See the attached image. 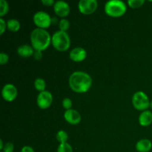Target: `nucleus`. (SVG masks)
Segmentation results:
<instances>
[{
	"label": "nucleus",
	"mask_w": 152,
	"mask_h": 152,
	"mask_svg": "<svg viewBox=\"0 0 152 152\" xmlns=\"http://www.w3.org/2000/svg\"><path fill=\"white\" fill-rule=\"evenodd\" d=\"M53 94L48 91L39 92L37 97V104L41 109H47L53 103Z\"/></svg>",
	"instance_id": "obj_8"
},
{
	"label": "nucleus",
	"mask_w": 152,
	"mask_h": 152,
	"mask_svg": "<svg viewBox=\"0 0 152 152\" xmlns=\"http://www.w3.org/2000/svg\"><path fill=\"white\" fill-rule=\"evenodd\" d=\"M21 24L19 21L16 19H10L7 21V29L12 32H17L19 31Z\"/></svg>",
	"instance_id": "obj_16"
},
{
	"label": "nucleus",
	"mask_w": 152,
	"mask_h": 152,
	"mask_svg": "<svg viewBox=\"0 0 152 152\" xmlns=\"http://www.w3.org/2000/svg\"><path fill=\"white\" fill-rule=\"evenodd\" d=\"M69 57L74 62H83L87 57V51L83 47H75L70 51Z\"/></svg>",
	"instance_id": "obj_12"
},
{
	"label": "nucleus",
	"mask_w": 152,
	"mask_h": 152,
	"mask_svg": "<svg viewBox=\"0 0 152 152\" xmlns=\"http://www.w3.org/2000/svg\"><path fill=\"white\" fill-rule=\"evenodd\" d=\"M9 4L6 0H0V16L1 18L9 11Z\"/></svg>",
	"instance_id": "obj_21"
},
{
	"label": "nucleus",
	"mask_w": 152,
	"mask_h": 152,
	"mask_svg": "<svg viewBox=\"0 0 152 152\" xmlns=\"http://www.w3.org/2000/svg\"><path fill=\"white\" fill-rule=\"evenodd\" d=\"M132 101L134 108L138 111H142L148 110L151 102L148 95L142 91L135 92L132 96Z\"/></svg>",
	"instance_id": "obj_5"
},
{
	"label": "nucleus",
	"mask_w": 152,
	"mask_h": 152,
	"mask_svg": "<svg viewBox=\"0 0 152 152\" xmlns=\"http://www.w3.org/2000/svg\"><path fill=\"white\" fill-rule=\"evenodd\" d=\"M42 51H39V50H35L34 53V57L36 60H41L42 58Z\"/></svg>",
	"instance_id": "obj_27"
},
{
	"label": "nucleus",
	"mask_w": 152,
	"mask_h": 152,
	"mask_svg": "<svg viewBox=\"0 0 152 152\" xmlns=\"http://www.w3.org/2000/svg\"><path fill=\"white\" fill-rule=\"evenodd\" d=\"M98 7L96 0H80L78 2V9L80 12L85 15H90L96 11Z\"/></svg>",
	"instance_id": "obj_7"
},
{
	"label": "nucleus",
	"mask_w": 152,
	"mask_h": 152,
	"mask_svg": "<svg viewBox=\"0 0 152 152\" xmlns=\"http://www.w3.org/2000/svg\"><path fill=\"white\" fill-rule=\"evenodd\" d=\"M53 10L58 16L62 18L68 16L71 12V7L68 2L63 0H58L53 4Z\"/></svg>",
	"instance_id": "obj_10"
},
{
	"label": "nucleus",
	"mask_w": 152,
	"mask_h": 152,
	"mask_svg": "<svg viewBox=\"0 0 152 152\" xmlns=\"http://www.w3.org/2000/svg\"><path fill=\"white\" fill-rule=\"evenodd\" d=\"M9 61V56L4 52H1L0 53V64L1 65L7 63Z\"/></svg>",
	"instance_id": "obj_25"
},
{
	"label": "nucleus",
	"mask_w": 152,
	"mask_h": 152,
	"mask_svg": "<svg viewBox=\"0 0 152 152\" xmlns=\"http://www.w3.org/2000/svg\"><path fill=\"white\" fill-rule=\"evenodd\" d=\"M135 148L138 152H149L152 148V142L150 140L141 139L135 145Z\"/></svg>",
	"instance_id": "obj_15"
},
{
	"label": "nucleus",
	"mask_w": 152,
	"mask_h": 152,
	"mask_svg": "<svg viewBox=\"0 0 152 152\" xmlns=\"http://www.w3.org/2000/svg\"><path fill=\"white\" fill-rule=\"evenodd\" d=\"M14 151V145L10 142H7L4 143V148L2 149V152H13Z\"/></svg>",
	"instance_id": "obj_24"
},
{
	"label": "nucleus",
	"mask_w": 152,
	"mask_h": 152,
	"mask_svg": "<svg viewBox=\"0 0 152 152\" xmlns=\"http://www.w3.org/2000/svg\"><path fill=\"white\" fill-rule=\"evenodd\" d=\"M63 117L65 121L71 125L79 124L82 120V116L80 113L74 108L66 110L64 112Z\"/></svg>",
	"instance_id": "obj_11"
},
{
	"label": "nucleus",
	"mask_w": 152,
	"mask_h": 152,
	"mask_svg": "<svg viewBox=\"0 0 152 152\" xmlns=\"http://www.w3.org/2000/svg\"><path fill=\"white\" fill-rule=\"evenodd\" d=\"M140 125L142 127L149 126L152 123V112L149 110H145L140 113L138 118Z\"/></svg>",
	"instance_id": "obj_14"
},
{
	"label": "nucleus",
	"mask_w": 152,
	"mask_h": 152,
	"mask_svg": "<svg viewBox=\"0 0 152 152\" xmlns=\"http://www.w3.org/2000/svg\"><path fill=\"white\" fill-rule=\"evenodd\" d=\"M30 40L34 50L43 51L51 44V35L46 29L37 28L31 31Z\"/></svg>",
	"instance_id": "obj_2"
},
{
	"label": "nucleus",
	"mask_w": 152,
	"mask_h": 152,
	"mask_svg": "<svg viewBox=\"0 0 152 152\" xmlns=\"http://www.w3.org/2000/svg\"><path fill=\"white\" fill-rule=\"evenodd\" d=\"M56 152H73V147L68 142L59 143L56 149Z\"/></svg>",
	"instance_id": "obj_19"
},
{
	"label": "nucleus",
	"mask_w": 152,
	"mask_h": 152,
	"mask_svg": "<svg viewBox=\"0 0 152 152\" xmlns=\"http://www.w3.org/2000/svg\"><path fill=\"white\" fill-rule=\"evenodd\" d=\"M7 28V22L3 18H0V35H2L6 31Z\"/></svg>",
	"instance_id": "obj_26"
},
{
	"label": "nucleus",
	"mask_w": 152,
	"mask_h": 152,
	"mask_svg": "<svg viewBox=\"0 0 152 152\" xmlns=\"http://www.w3.org/2000/svg\"><path fill=\"white\" fill-rule=\"evenodd\" d=\"M42 4H44L45 6H47V7H50L54 4L55 1L54 0H42Z\"/></svg>",
	"instance_id": "obj_29"
},
{
	"label": "nucleus",
	"mask_w": 152,
	"mask_h": 152,
	"mask_svg": "<svg viewBox=\"0 0 152 152\" xmlns=\"http://www.w3.org/2000/svg\"><path fill=\"white\" fill-rule=\"evenodd\" d=\"M1 152H2V151H1Z\"/></svg>",
	"instance_id": "obj_32"
},
{
	"label": "nucleus",
	"mask_w": 152,
	"mask_h": 152,
	"mask_svg": "<svg viewBox=\"0 0 152 152\" xmlns=\"http://www.w3.org/2000/svg\"><path fill=\"white\" fill-rule=\"evenodd\" d=\"M34 88L37 89L38 91L42 92L45 91L46 88V82L45 81L44 79L41 78V77H38L34 80Z\"/></svg>",
	"instance_id": "obj_17"
},
{
	"label": "nucleus",
	"mask_w": 152,
	"mask_h": 152,
	"mask_svg": "<svg viewBox=\"0 0 152 152\" xmlns=\"http://www.w3.org/2000/svg\"><path fill=\"white\" fill-rule=\"evenodd\" d=\"M149 108H151V109H152V100L151 101V102H150V105H149Z\"/></svg>",
	"instance_id": "obj_31"
},
{
	"label": "nucleus",
	"mask_w": 152,
	"mask_h": 152,
	"mask_svg": "<svg viewBox=\"0 0 152 152\" xmlns=\"http://www.w3.org/2000/svg\"><path fill=\"white\" fill-rule=\"evenodd\" d=\"M18 55L19 56L22 58H28L30 56H34V53L35 52V50L34 49V48L31 46V45L28 44H23L21 45L20 46H19L16 50Z\"/></svg>",
	"instance_id": "obj_13"
},
{
	"label": "nucleus",
	"mask_w": 152,
	"mask_h": 152,
	"mask_svg": "<svg viewBox=\"0 0 152 152\" xmlns=\"http://www.w3.org/2000/svg\"><path fill=\"white\" fill-rule=\"evenodd\" d=\"M4 143L3 142V140H0V150H1V151H2L3 148H4Z\"/></svg>",
	"instance_id": "obj_30"
},
{
	"label": "nucleus",
	"mask_w": 152,
	"mask_h": 152,
	"mask_svg": "<svg viewBox=\"0 0 152 152\" xmlns=\"http://www.w3.org/2000/svg\"><path fill=\"white\" fill-rule=\"evenodd\" d=\"M105 13L111 17H120L123 16L127 10V5L122 0H109L104 6Z\"/></svg>",
	"instance_id": "obj_4"
},
{
	"label": "nucleus",
	"mask_w": 152,
	"mask_h": 152,
	"mask_svg": "<svg viewBox=\"0 0 152 152\" xmlns=\"http://www.w3.org/2000/svg\"><path fill=\"white\" fill-rule=\"evenodd\" d=\"M56 138L59 143L66 142H68V133L65 132V131L59 130V131H58L57 133H56Z\"/></svg>",
	"instance_id": "obj_18"
},
{
	"label": "nucleus",
	"mask_w": 152,
	"mask_h": 152,
	"mask_svg": "<svg viewBox=\"0 0 152 152\" xmlns=\"http://www.w3.org/2000/svg\"><path fill=\"white\" fill-rule=\"evenodd\" d=\"M91 77L83 71H74L68 78V85L73 91L82 94L88 91L92 86Z\"/></svg>",
	"instance_id": "obj_1"
},
{
	"label": "nucleus",
	"mask_w": 152,
	"mask_h": 152,
	"mask_svg": "<svg viewBox=\"0 0 152 152\" xmlns=\"http://www.w3.org/2000/svg\"><path fill=\"white\" fill-rule=\"evenodd\" d=\"M70 22L68 19H67L66 18H62L59 21V23H58V26H59V28L60 31H65L67 32L68 30L70 28Z\"/></svg>",
	"instance_id": "obj_20"
},
{
	"label": "nucleus",
	"mask_w": 152,
	"mask_h": 152,
	"mask_svg": "<svg viewBox=\"0 0 152 152\" xmlns=\"http://www.w3.org/2000/svg\"><path fill=\"white\" fill-rule=\"evenodd\" d=\"M33 21H34L35 25L37 26V28L46 29L50 26L53 19L47 12L43 11V10H39L34 14Z\"/></svg>",
	"instance_id": "obj_6"
},
{
	"label": "nucleus",
	"mask_w": 152,
	"mask_h": 152,
	"mask_svg": "<svg viewBox=\"0 0 152 152\" xmlns=\"http://www.w3.org/2000/svg\"><path fill=\"white\" fill-rule=\"evenodd\" d=\"M62 107L66 110H69L72 108V105H73V102L71 100V99L68 97H65L62 99Z\"/></svg>",
	"instance_id": "obj_23"
},
{
	"label": "nucleus",
	"mask_w": 152,
	"mask_h": 152,
	"mask_svg": "<svg viewBox=\"0 0 152 152\" xmlns=\"http://www.w3.org/2000/svg\"><path fill=\"white\" fill-rule=\"evenodd\" d=\"M145 3V0H129L127 1L128 5L132 8H139L142 7Z\"/></svg>",
	"instance_id": "obj_22"
},
{
	"label": "nucleus",
	"mask_w": 152,
	"mask_h": 152,
	"mask_svg": "<svg viewBox=\"0 0 152 152\" xmlns=\"http://www.w3.org/2000/svg\"><path fill=\"white\" fill-rule=\"evenodd\" d=\"M20 152H35L33 147L30 146V145H25L21 148Z\"/></svg>",
	"instance_id": "obj_28"
},
{
	"label": "nucleus",
	"mask_w": 152,
	"mask_h": 152,
	"mask_svg": "<svg viewBox=\"0 0 152 152\" xmlns=\"http://www.w3.org/2000/svg\"><path fill=\"white\" fill-rule=\"evenodd\" d=\"M51 44L59 51H65L71 46V38L68 32L58 30L51 36Z\"/></svg>",
	"instance_id": "obj_3"
},
{
	"label": "nucleus",
	"mask_w": 152,
	"mask_h": 152,
	"mask_svg": "<svg viewBox=\"0 0 152 152\" xmlns=\"http://www.w3.org/2000/svg\"><path fill=\"white\" fill-rule=\"evenodd\" d=\"M18 96V89L12 83H7L1 89V96L7 102H13Z\"/></svg>",
	"instance_id": "obj_9"
}]
</instances>
